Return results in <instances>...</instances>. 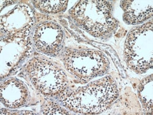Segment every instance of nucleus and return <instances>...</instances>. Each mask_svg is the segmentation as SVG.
I'll list each match as a JSON object with an SVG mask.
<instances>
[{"mask_svg": "<svg viewBox=\"0 0 153 115\" xmlns=\"http://www.w3.org/2000/svg\"><path fill=\"white\" fill-rule=\"evenodd\" d=\"M137 91L138 98L141 102L145 113L152 114L153 110L152 74L146 76L140 82Z\"/></svg>", "mask_w": 153, "mask_h": 115, "instance_id": "9b49d317", "label": "nucleus"}, {"mask_svg": "<svg viewBox=\"0 0 153 115\" xmlns=\"http://www.w3.org/2000/svg\"><path fill=\"white\" fill-rule=\"evenodd\" d=\"M24 68L31 83L43 95L60 97L67 91V75L56 64L45 58L34 57Z\"/></svg>", "mask_w": 153, "mask_h": 115, "instance_id": "7ed1b4c3", "label": "nucleus"}, {"mask_svg": "<svg viewBox=\"0 0 153 115\" xmlns=\"http://www.w3.org/2000/svg\"><path fill=\"white\" fill-rule=\"evenodd\" d=\"M34 23L31 8L24 4H17L1 16V36L28 37Z\"/></svg>", "mask_w": 153, "mask_h": 115, "instance_id": "6e6552de", "label": "nucleus"}, {"mask_svg": "<svg viewBox=\"0 0 153 115\" xmlns=\"http://www.w3.org/2000/svg\"><path fill=\"white\" fill-rule=\"evenodd\" d=\"M112 9L108 1H79L69 12L78 27L94 37H100L115 31L118 27Z\"/></svg>", "mask_w": 153, "mask_h": 115, "instance_id": "f03ea898", "label": "nucleus"}, {"mask_svg": "<svg viewBox=\"0 0 153 115\" xmlns=\"http://www.w3.org/2000/svg\"><path fill=\"white\" fill-rule=\"evenodd\" d=\"M41 113L43 114H69L70 113L62 108L53 101H47L42 106Z\"/></svg>", "mask_w": 153, "mask_h": 115, "instance_id": "ddd939ff", "label": "nucleus"}, {"mask_svg": "<svg viewBox=\"0 0 153 115\" xmlns=\"http://www.w3.org/2000/svg\"><path fill=\"white\" fill-rule=\"evenodd\" d=\"M65 33L58 23L46 21L37 24L32 34L35 49L47 56H56L61 51Z\"/></svg>", "mask_w": 153, "mask_h": 115, "instance_id": "423d86ee", "label": "nucleus"}, {"mask_svg": "<svg viewBox=\"0 0 153 115\" xmlns=\"http://www.w3.org/2000/svg\"><path fill=\"white\" fill-rule=\"evenodd\" d=\"M34 7L43 13L57 14L65 11L68 1H33Z\"/></svg>", "mask_w": 153, "mask_h": 115, "instance_id": "f8f14e48", "label": "nucleus"}, {"mask_svg": "<svg viewBox=\"0 0 153 115\" xmlns=\"http://www.w3.org/2000/svg\"><path fill=\"white\" fill-rule=\"evenodd\" d=\"M32 43L28 37L1 36V76L8 75L28 56L31 51Z\"/></svg>", "mask_w": 153, "mask_h": 115, "instance_id": "0eeeda50", "label": "nucleus"}, {"mask_svg": "<svg viewBox=\"0 0 153 115\" xmlns=\"http://www.w3.org/2000/svg\"><path fill=\"white\" fill-rule=\"evenodd\" d=\"M119 95L117 84L111 76L89 83L59 97L61 104L70 111L84 114L105 111Z\"/></svg>", "mask_w": 153, "mask_h": 115, "instance_id": "f257e3e1", "label": "nucleus"}, {"mask_svg": "<svg viewBox=\"0 0 153 115\" xmlns=\"http://www.w3.org/2000/svg\"><path fill=\"white\" fill-rule=\"evenodd\" d=\"M123 10V20L129 24L143 23L152 17L153 1H121Z\"/></svg>", "mask_w": 153, "mask_h": 115, "instance_id": "9d476101", "label": "nucleus"}, {"mask_svg": "<svg viewBox=\"0 0 153 115\" xmlns=\"http://www.w3.org/2000/svg\"><path fill=\"white\" fill-rule=\"evenodd\" d=\"M153 25L151 20L131 30L124 45L127 65L137 73L152 68Z\"/></svg>", "mask_w": 153, "mask_h": 115, "instance_id": "20e7f679", "label": "nucleus"}, {"mask_svg": "<svg viewBox=\"0 0 153 115\" xmlns=\"http://www.w3.org/2000/svg\"><path fill=\"white\" fill-rule=\"evenodd\" d=\"M61 57L65 69L81 81L87 82L102 75L110 68L107 56L98 50L66 48Z\"/></svg>", "mask_w": 153, "mask_h": 115, "instance_id": "39448f33", "label": "nucleus"}, {"mask_svg": "<svg viewBox=\"0 0 153 115\" xmlns=\"http://www.w3.org/2000/svg\"><path fill=\"white\" fill-rule=\"evenodd\" d=\"M0 99L6 107L19 108L28 103L30 93L27 85L22 81L16 78H10L1 83Z\"/></svg>", "mask_w": 153, "mask_h": 115, "instance_id": "1a4fd4ad", "label": "nucleus"}]
</instances>
